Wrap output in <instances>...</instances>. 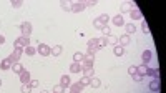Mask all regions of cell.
<instances>
[{"instance_id": "1", "label": "cell", "mask_w": 166, "mask_h": 93, "mask_svg": "<svg viewBox=\"0 0 166 93\" xmlns=\"http://www.w3.org/2000/svg\"><path fill=\"white\" fill-rule=\"evenodd\" d=\"M27 46H30V38L28 37H18L15 40V48H22V50H23V48H27Z\"/></svg>"}, {"instance_id": "2", "label": "cell", "mask_w": 166, "mask_h": 93, "mask_svg": "<svg viewBox=\"0 0 166 93\" xmlns=\"http://www.w3.org/2000/svg\"><path fill=\"white\" fill-rule=\"evenodd\" d=\"M20 30H22V37H28L30 38V33H32V23L30 22H23L20 25Z\"/></svg>"}, {"instance_id": "3", "label": "cell", "mask_w": 166, "mask_h": 93, "mask_svg": "<svg viewBox=\"0 0 166 93\" xmlns=\"http://www.w3.org/2000/svg\"><path fill=\"white\" fill-rule=\"evenodd\" d=\"M22 53H23V50H22V48H13V52L10 53V57H8V58H10V62H12V63H17V62L20 60Z\"/></svg>"}, {"instance_id": "4", "label": "cell", "mask_w": 166, "mask_h": 93, "mask_svg": "<svg viewBox=\"0 0 166 93\" xmlns=\"http://www.w3.org/2000/svg\"><path fill=\"white\" fill-rule=\"evenodd\" d=\"M37 52L42 57H48L50 55V46L47 45V43H40V45L37 46Z\"/></svg>"}, {"instance_id": "5", "label": "cell", "mask_w": 166, "mask_h": 93, "mask_svg": "<svg viewBox=\"0 0 166 93\" xmlns=\"http://www.w3.org/2000/svg\"><path fill=\"white\" fill-rule=\"evenodd\" d=\"M85 9H87V7H85V2H73V4H71V12H75V13L83 12Z\"/></svg>"}, {"instance_id": "6", "label": "cell", "mask_w": 166, "mask_h": 93, "mask_svg": "<svg viewBox=\"0 0 166 93\" xmlns=\"http://www.w3.org/2000/svg\"><path fill=\"white\" fill-rule=\"evenodd\" d=\"M82 63H83L82 67H93V63H95V55H90V53H87Z\"/></svg>"}, {"instance_id": "7", "label": "cell", "mask_w": 166, "mask_h": 93, "mask_svg": "<svg viewBox=\"0 0 166 93\" xmlns=\"http://www.w3.org/2000/svg\"><path fill=\"white\" fill-rule=\"evenodd\" d=\"M151 58H153V52L151 50H145L143 53H141V60H143V63L148 65L149 62H151Z\"/></svg>"}, {"instance_id": "8", "label": "cell", "mask_w": 166, "mask_h": 93, "mask_svg": "<svg viewBox=\"0 0 166 93\" xmlns=\"http://www.w3.org/2000/svg\"><path fill=\"white\" fill-rule=\"evenodd\" d=\"M18 76H20L22 85H23V83H30V80H32V76H30V72H28V70H23V72H22Z\"/></svg>"}, {"instance_id": "9", "label": "cell", "mask_w": 166, "mask_h": 93, "mask_svg": "<svg viewBox=\"0 0 166 93\" xmlns=\"http://www.w3.org/2000/svg\"><path fill=\"white\" fill-rule=\"evenodd\" d=\"M148 88L151 90V92H159V88H161V83H159V80H151L149 81V85H148Z\"/></svg>"}, {"instance_id": "10", "label": "cell", "mask_w": 166, "mask_h": 93, "mask_svg": "<svg viewBox=\"0 0 166 93\" xmlns=\"http://www.w3.org/2000/svg\"><path fill=\"white\" fill-rule=\"evenodd\" d=\"M83 76L93 78V76H95V68L93 67H83Z\"/></svg>"}, {"instance_id": "11", "label": "cell", "mask_w": 166, "mask_h": 93, "mask_svg": "<svg viewBox=\"0 0 166 93\" xmlns=\"http://www.w3.org/2000/svg\"><path fill=\"white\" fill-rule=\"evenodd\" d=\"M130 42H131V38H130V35H126V33L118 38V45H121V46H126Z\"/></svg>"}, {"instance_id": "12", "label": "cell", "mask_w": 166, "mask_h": 93, "mask_svg": "<svg viewBox=\"0 0 166 93\" xmlns=\"http://www.w3.org/2000/svg\"><path fill=\"white\" fill-rule=\"evenodd\" d=\"M62 45H53L52 48H50V55H53V57H58V55H62Z\"/></svg>"}, {"instance_id": "13", "label": "cell", "mask_w": 166, "mask_h": 93, "mask_svg": "<svg viewBox=\"0 0 166 93\" xmlns=\"http://www.w3.org/2000/svg\"><path fill=\"white\" fill-rule=\"evenodd\" d=\"M133 10V2H123L121 4V12L123 13H130Z\"/></svg>"}, {"instance_id": "14", "label": "cell", "mask_w": 166, "mask_h": 93, "mask_svg": "<svg viewBox=\"0 0 166 93\" xmlns=\"http://www.w3.org/2000/svg\"><path fill=\"white\" fill-rule=\"evenodd\" d=\"M10 70H13V73H17V75H20L25 68H23V65H22V63L17 62V63H12V68H10Z\"/></svg>"}, {"instance_id": "15", "label": "cell", "mask_w": 166, "mask_h": 93, "mask_svg": "<svg viewBox=\"0 0 166 93\" xmlns=\"http://www.w3.org/2000/svg\"><path fill=\"white\" fill-rule=\"evenodd\" d=\"M60 85L65 86V88H66V86H70V85H71L70 76H68V75H62V76H60Z\"/></svg>"}, {"instance_id": "16", "label": "cell", "mask_w": 166, "mask_h": 93, "mask_svg": "<svg viewBox=\"0 0 166 93\" xmlns=\"http://www.w3.org/2000/svg\"><path fill=\"white\" fill-rule=\"evenodd\" d=\"M0 68L2 70H10L12 68V62H10V58H4L2 62H0Z\"/></svg>"}, {"instance_id": "17", "label": "cell", "mask_w": 166, "mask_h": 93, "mask_svg": "<svg viewBox=\"0 0 166 93\" xmlns=\"http://www.w3.org/2000/svg\"><path fill=\"white\" fill-rule=\"evenodd\" d=\"M113 53H115L116 57H123V55H124V46L115 45V46H113Z\"/></svg>"}, {"instance_id": "18", "label": "cell", "mask_w": 166, "mask_h": 93, "mask_svg": "<svg viewBox=\"0 0 166 93\" xmlns=\"http://www.w3.org/2000/svg\"><path fill=\"white\" fill-rule=\"evenodd\" d=\"M130 17H131L133 20H141V18H143V15H141V12L138 9H133L131 12H130Z\"/></svg>"}, {"instance_id": "19", "label": "cell", "mask_w": 166, "mask_h": 93, "mask_svg": "<svg viewBox=\"0 0 166 93\" xmlns=\"http://www.w3.org/2000/svg\"><path fill=\"white\" fill-rule=\"evenodd\" d=\"M113 23H115L116 27H123V25H124L123 15H115V17H113Z\"/></svg>"}, {"instance_id": "20", "label": "cell", "mask_w": 166, "mask_h": 93, "mask_svg": "<svg viewBox=\"0 0 166 93\" xmlns=\"http://www.w3.org/2000/svg\"><path fill=\"white\" fill-rule=\"evenodd\" d=\"M80 70H83L82 63H76V62H73V63L70 65V72H71V73H78Z\"/></svg>"}, {"instance_id": "21", "label": "cell", "mask_w": 166, "mask_h": 93, "mask_svg": "<svg viewBox=\"0 0 166 93\" xmlns=\"http://www.w3.org/2000/svg\"><path fill=\"white\" fill-rule=\"evenodd\" d=\"M82 90H83V86H82L80 83L70 85V93H82Z\"/></svg>"}, {"instance_id": "22", "label": "cell", "mask_w": 166, "mask_h": 93, "mask_svg": "<svg viewBox=\"0 0 166 93\" xmlns=\"http://www.w3.org/2000/svg\"><path fill=\"white\" fill-rule=\"evenodd\" d=\"M100 85H101V80H100V78H96V76L90 78V86L91 88H100Z\"/></svg>"}, {"instance_id": "23", "label": "cell", "mask_w": 166, "mask_h": 93, "mask_svg": "<svg viewBox=\"0 0 166 93\" xmlns=\"http://www.w3.org/2000/svg\"><path fill=\"white\" fill-rule=\"evenodd\" d=\"M136 70H138V73H140V75H143V76H145L146 73H148L149 67H148V65H145V63H143V65H140V67H136Z\"/></svg>"}, {"instance_id": "24", "label": "cell", "mask_w": 166, "mask_h": 93, "mask_svg": "<svg viewBox=\"0 0 166 93\" xmlns=\"http://www.w3.org/2000/svg\"><path fill=\"white\" fill-rule=\"evenodd\" d=\"M93 27H95L96 30H103L106 25H105V23H103L101 20H100V18H95V20H93Z\"/></svg>"}, {"instance_id": "25", "label": "cell", "mask_w": 166, "mask_h": 93, "mask_svg": "<svg viewBox=\"0 0 166 93\" xmlns=\"http://www.w3.org/2000/svg\"><path fill=\"white\" fill-rule=\"evenodd\" d=\"M124 28H126V35H131L136 32V27L133 25V23H124Z\"/></svg>"}, {"instance_id": "26", "label": "cell", "mask_w": 166, "mask_h": 93, "mask_svg": "<svg viewBox=\"0 0 166 93\" xmlns=\"http://www.w3.org/2000/svg\"><path fill=\"white\" fill-rule=\"evenodd\" d=\"M83 58H85V53H82V52H76L73 55V62H76V63H82Z\"/></svg>"}, {"instance_id": "27", "label": "cell", "mask_w": 166, "mask_h": 93, "mask_svg": "<svg viewBox=\"0 0 166 93\" xmlns=\"http://www.w3.org/2000/svg\"><path fill=\"white\" fill-rule=\"evenodd\" d=\"M108 45V40H106V37H101V38H98V43H96V46H98L100 50L103 48V46H106Z\"/></svg>"}, {"instance_id": "28", "label": "cell", "mask_w": 166, "mask_h": 93, "mask_svg": "<svg viewBox=\"0 0 166 93\" xmlns=\"http://www.w3.org/2000/svg\"><path fill=\"white\" fill-rule=\"evenodd\" d=\"M32 86H30V85L28 83H23V85H22V86H20V92L22 93H32Z\"/></svg>"}, {"instance_id": "29", "label": "cell", "mask_w": 166, "mask_h": 93, "mask_svg": "<svg viewBox=\"0 0 166 93\" xmlns=\"http://www.w3.org/2000/svg\"><path fill=\"white\" fill-rule=\"evenodd\" d=\"M106 40H108V43H111L113 46H115V45H118V37H115V35H108V37H106Z\"/></svg>"}, {"instance_id": "30", "label": "cell", "mask_w": 166, "mask_h": 93, "mask_svg": "<svg viewBox=\"0 0 166 93\" xmlns=\"http://www.w3.org/2000/svg\"><path fill=\"white\" fill-rule=\"evenodd\" d=\"M65 90H66V88H65V86H62L60 83L53 86V93H65Z\"/></svg>"}, {"instance_id": "31", "label": "cell", "mask_w": 166, "mask_h": 93, "mask_svg": "<svg viewBox=\"0 0 166 93\" xmlns=\"http://www.w3.org/2000/svg\"><path fill=\"white\" fill-rule=\"evenodd\" d=\"M141 30H143V33H146V35L149 33V27H148V22L146 20L141 22Z\"/></svg>"}, {"instance_id": "32", "label": "cell", "mask_w": 166, "mask_h": 93, "mask_svg": "<svg viewBox=\"0 0 166 93\" xmlns=\"http://www.w3.org/2000/svg\"><path fill=\"white\" fill-rule=\"evenodd\" d=\"M35 52H37V48H33V46H27V48H25V53H27L28 57L35 55Z\"/></svg>"}, {"instance_id": "33", "label": "cell", "mask_w": 166, "mask_h": 93, "mask_svg": "<svg viewBox=\"0 0 166 93\" xmlns=\"http://www.w3.org/2000/svg\"><path fill=\"white\" fill-rule=\"evenodd\" d=\"M78 83L82 85V86H88V85H90V78H87V76H82V80H80Z\"/></svg>"}, {"instance_id": "34", "label": "cell", "mask_w": 166, "mask_h": 93, "mask_svg": "<svg viewBox=\"0 0 166 93\" xmlns=\"http://www.w3.org/2000/svg\"><path fill=\"white\" fill-rule=\"evenodd\" d=\"M98 18H100V20H101V22H103L105 25H108V22H110V17H108L106 13H101V15H100Z\"/></svg>"}, {"instance_id": "35", "label": "cell", "mask_w": 166, "mask_h": 93, "mask_svg": "<svg viewBox=\"0 0 166 93\" xmlns=\"http://www.w3.org/2000/svg\"><path fill=\"white\" fill-rule=\"evenodd\" d=\"M22 5H23V2H22V0H13V2H12V7H13V9H20Z\"/></svg>"}, {"instance_id": "36", "label": "cell", "mask_w": 166, "mask_h": 93, "mask_svg": "<svg viewBox=\"0 0 166 93\" xmlns=\"http://www.w3.org/2000/svg\"><path fill=\"white\" fill-rule=\"evenodd\" d=\"M96 43H98V38H90L87 42V45L88 46H96Z\"/></svg>"}, {"instance_id": "37", "label": "cell", "mask_w": 166, "mask_h": 93, "mask_svg": "<svg viewBox=\"0 0 166 93\" xmlns=\"http://www.w3.org/2000/svg\"><path fill=\"white\" fill-rule=\"evenodd\" d=\"M153 78L154 80H161V72L159 70H153Z\"/></svg>"}, {"instance_id": "38", "label": "cell", "mask_w": 166, "mask_h": 93, "mask_svg": "<svg viewBox=\"0 0 166 93\" xmlns=\"http://www.w3.org/2000/svg\"><path fill=\"white\" fill-rule=\"evenodd\" d=\"M131 76H133V80L135 81H143V78H145V76L140 75V73H135V75H131Z\"/></svg>"}, {"instance_id": "39", "label": "cell", "mask_w": 166, "mask_h": 93, "mask_svg": "<svg viewBox=\"0 0 166 93\" xmlns=\"http://www.w3.org/2000/svg\"><path fill=\"white\" fill-rule=\"evenodd\" d=\"M60 5H62L63 10H71V4H68V2H62Z\"/></svg>"}, {"instance_id": "40", "label": "cell", "mask_w": 166, "mask_h": 93, "mask_svg": "<svg viewBox=\"0 0 166 93\" xmlns=\"http://www.w3.org/2000/svg\"><path fill=\"white\" fill-rule=\"evenodd\" d=\"M30 86H32V88H38V85H40V81L38 80H30Z\"/></svg>"}, {"instance_id": "41", "label": "cell", "mask_w": 166, "mask_h": 93, "mask_svg": "<svg viewBox=\"0 0 166 93\" xmlns=\"http://www.w3.org/2000/svg\"><path fill=\"white\" fill-rule=\"evenodd\" d=\"M128 73H130V75H135V73H138L136 67H135V65H131V67L128 68Z\"/></svg>"}, {"instance_id": "42", "label": "cell", "mask_w": 166, "mask_h": 93, "mask_svg": "<svg viewBox=\"0 0 166 93\" xmlns=\"http://www.w3.org/2000/svg\"><path fill=\"white\" fill-rule=\"evenodd\" d=\"M85 7H96V2L95 0H88V2H85Z\"/></svg>"}, {"instance_id": "43", "label": "cell", "mask_w": 166, "mask_h": 93, "mask_svg": "<svg viewBox=\"0 0 166 93\" xmlns=\"http://www.w3.org/2000/svg\"><path fill=\"white\" fill-rule=\"evenodd\" d=\"M101 32H103V35H105V37H108V35H111V33H110V27H105V28L103 30H101Z\"/></svg>"}, {"instance_id": "44", "label": "cell", "mask_w": 166, "mask_h": 93, "mask_svg": "<svg viewBox=\"0 0 166 93\" xmlns=\"http://www.w3.org/2000/svg\"><path fill=\"white\" fill-rule=\"evenodd\" d=\"M146 76H153V68H149L148 73H146Z\"/></svg>"}, {"instance_id": "45", "label": "cell", "mask_w": 166, "mask_h": 93, "mask_svg": "<svg viewBox=\"0 0 166 93\" xmlns=\"http://www.w3.org/2000/svg\"><path fill=\"white\" fill-rule=\"evenodd\" d=\"M2 43H5V37H4V35H0V45H2Z\"/></svg>"}, {"instance_id": "46", "label": "cell", "mask_w": 166, "mask_h": 93, "mask_svg": "<svg viewBox=\"0 0 166 93\" xmlns=\"http://www.w3.org/2000/svg\"><path fill=\"white\" fill-rule=\"evenodd\" d=\"M40 93H48V92H47V90H42V92Z\"/></svg>"}, {"instance_id": "47", "label": "cell", "mask_w": 166, "mask_h": 93, "mask_svg": "<svg viewBox=\"0 0 166 93\" xmlns=\"http://www.w3.org/2000/svg\"><path fill=\"white\" fill-rule=\"evenodd\" d=\"M0 86H2V80H0Z\"/></svg>"}]
</instances>
